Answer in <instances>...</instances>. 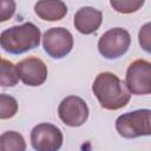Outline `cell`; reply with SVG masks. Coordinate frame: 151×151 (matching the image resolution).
<instances>
[{
  "label": "cell",
  "instance_id": "cell-17",
  "mask_svg": "<svg viewBox=\"0 0 151 151\" xmlns=\"http://www.w3.org/2000/svg\"><path fill=\"white\" fill-rule=\"evenodd\" d=\"M139 44L146 51L150 52V24H145L139 31Z\"/></svg>",
  "mask_w": 151,
  "mask_h": 151
},
{
  "label": "cell",
  "instance_id": "cell-2",
  "mask_svg": "<svg viewBox=\"0 0 151 151\" xmlns=\"http://www.w3.org/2000/svg\"><path fill=\"white\" fill-rule=\"evenodd\" d=\"M41 33L32 22L12 26L0 34V46L8 53L21 54L33 50L40 44Z\"/></svg>",
  "mask_w": 151,
  "mask_h": 151
},
{
  "label": "cell",
  "instance_id": "cell-7",
  "mask_svg": "<svg viewBox=\"0 0 151 151\" xmlns=\"http://www.w3.org/2000/svg\"><path fill=\"white\" fill-rule=\"evenodd\" d=\"M61 130L50 123H40L31 131V144L37 151H57L63 145Z\"/></svg>",
  "mask_w": 151,
  "mask_h": 151
},
{
  "label": "cell",
  "instance_id": "cell-6",
  "mask_svg": "<svg viewBox=\"0 0 151 151\" xmlns=\"http://www.w3.org/2000/svg\"><path fill=\"white\" fill-rule=\"evenodd\" d=\"M42 47L50 57L61 59L72 51L73 37L64 27H52L42 35Z\"/></svg>",
  "mask_w": 151,
  "mask_h": 151
},
{
  "label": "cell",
  "instance_id": "cell-8",
  "mask_svg": "<svg viewBox=\"0 0 151 151\" xmlns=\"http://www.w3.org/2000/svg\"><path fill=\"white\" fill-rule=\"evenodd\" d=\"M60 120L71 127L81 126L88 118V107L84 99L78 96H68L61 100L58 107Z\"/></svg>",
  "mask_w": 151,
  "mask_h": 151
},
{
  "label": "cell",
  "instance_id": "cell-16",
  "mask_svg": "<svg viewBox=\"0 0 151 151\" xmlns=\"http://www.w3.org/2000/svg\"><path fill=\"white\" fill-rule=\"evenodd\" d=\"M15 7L14 0H0V22L9 20L15 13Z\"/></svg>",
  "mask_w": 151,
  "mask_h": 151
},
{
  "label": "cell",
  "instance_id": "cell-15",
  "mask_svg": "<svg viewBox=\"0 0 151 151\" xmlns=\"http://www.w3.org/2000/svg\"><path fill=\"white\" fill-rule=\"evenodd\" d=\"M145 0H110L111 7L122 14H131L142 8Z\"/></svg>",
  "mask_w": 151,
  "mask_h": 151
},
{
  "label": "cell",
  "instance_id": "cell-5",
  "mask_svg": "<svg viewBox=\"0 0 151 151\" xmlns=\"http://www.w3.org/2000/svg\"><path fill=\"white\" fill-rule=\"evenodd\" d=\"M151 64L147 60L138 59L131 63L126 71L125 85L130 93L145 96L151 92Z\"/></svg>",
  "mask_w": 151,
  "mask_h": 151
},
{
  "label": "cell",
  "instance_id": "cell-1",
  "mask_svg": "<svg viewBox=\"0 0 151 151\" xmlns=\"http://www.w3.org/2000/svg\"><path fill=\"white\" fill-rule=\"evenodd\" d=\"M92 91L100 106L111 111L126 106L131 98L125 83L111 72L99 73L92 84Z\"/></svg>",
  "mask_w": 151,
  "mask_h": 151
},
{
  "label": "cell",
  "instance_id": "cell-14",
  "mask_svg": "<svg viewBox=\"0 0 151 151\" xmlns=\"http://www.w3.org/2000/svg\"><path fill=\"white\" fill-rule=\"evenodd\" d=\"M18 112V101L14 97L0 93V119H9Z\"/></svg>",
  "mask_w": 151,
  "mask_h": 151
},
{
  "label": "cell",
  "instance_id": "cell-13",
  "mask_svg": "<svg viewBox=\"0 0 151 151\" xmlns=\"http://www.w3.org/2000/svg\"><path fill=\"white\" fill-rule=\"evenodd\" d=\"M19 81L17 73V67L13 63L0 59V86L1 87H12L15 86Z\"/></svg>",
  "mask_w": 151,
  "mask_h": 151
},
{
  "label": "cell",
  "instance_id": "cell-3",
  "mask_svg": "<svg viewBox=\"0 0 151 151\" xmlns=\"http://www.w3.org/2000/svg\"><path fill=\"white\" fill-rule=\"evenodd\" d=\"M116 130L123 138L132 139L151 133V111L139 109L126 112L116 119Z\"/></svg>",
  "mask_w": 151,
  "mask_h": 151
},
{
  "label": "cell",
  "instance_id": "cell-11",
  "mask_svg": "<svg viewBox=\"0 0 151 151\" xmlns=\"http://www.w3.org/2000/svg\"><path fill=\"white\" fill-rule=\"evenodd\" d=\"M34 12L41 20L58 21L67 14V6L61 0H38Z\"/></svg>",
  "mask_w": 151,
  "mask_h": 151
},
{
  "label": "cell",
  "instance_id": "cell-4",
  "mask_svg": "<svg viewBox=\"0 0 151 151\" xmlns=\"http://www.w3.org/2000/svg\"><path fill=\"white\" fill-rule=\"evenodd\" d=\"M130 45V33L125 28L114 27L99 38L98 51L105 59H117L127 52Z\"/></svg>",
  "mask_w": 151,
  "mask_h": 151
},
{
  "label": "cell",
  "instance_id": "cell-12",
  "mask_svg": "<svg viewBox=\"0 0 151 151\" xmlns=\"http://www.w3.org/2000/svg\"><path fill=\"white\" fill-rule=\"evenodd\" d=\"M25 151L24 137L17 131H6L0 136V151Z\"/></svg>",
  "mask_w": 151,
  "mask_h": 151
},
{
  "label": "cell",
  "instance_id": "cell-10",
  "mask_svg": "<svg viewBox=\"0 0 151 151\" xmlns=\"http://www.w3.org/2000/svg\"><path fill=\"white\" fill-rule=\"evenodd\" d=\"M103 21V13L90 6L79 8L74 14V27L81 34H92L98 31Z\"/></svg>",
  "mask_w": 151,
  "mask_h": 151
},
{
  "label": "cell",
  "instance_id": "cell-9",
  "mask_svg": "<svg viewBox=\"0 0 151 151\" xmlns=\"http://www.w3.org/2000/svg\"><path fill=\"white\" fill-rule=\"evenodd\" d=\"M15 67L19 79L27 86H40L47 79V66L37 57L25 58Z\"/></svg>",
  "mask_w": 151,
  "mask_h": 151
}]
</instances>
